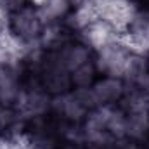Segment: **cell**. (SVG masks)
I'll return each instance as SVG.
<instances>
[{
  "instance_id": "obj_1",
  "label": "cell",
  "mask_w": 149,
  "mask_h": 149,
  "mask_svg": "<svg viewBox=\"0 0 149 149\" xmlns=\"http://www.w3.org/2000/svg\"><path fill=\"white\" fill-rule=\"evenodd\" d=\"M45 24H47V21L40 14L37 5L30 3V5L10 14L9 30L14 37H17L28 47V56H30L35 50H38V47H42L40 38H42Z\"/></svg>"
},
{
  "instance_id": "obj_2",
  "label": "cell",
  "mask_w": 149,
  "mask_h": 149,
  "mask_svg": "<svg viewBox=\"0 0 149 149\" xmlns=\"http://www.w3.org/2000/svg\"><path fill=\"white\" fill-rule=\"evenodd\" d=\"M52 108V97L45 88H28L21 90L14 102V111L23 118H40Z\"/></svg>"
},
{
  "instance_id": "obj_3",
  "label": "cell",
  "mask_w": 149,
  "mask_h": 149,
  "mask_svg": "<svg viewBox=\"0 0 149 149\" xmlns=\"http://www.w3.org/2000/svg\"><path fill=\"white\" fill-rule=\"evenodd\" d=\"M42 87H43L45 92L50 94L52 97L70 92V87H71L70 71H66L63 66H59L54 59L49 57V61L45 63V68H43Z\"/></svg>"
},
{
  "instance_id": "obj_4",
  "label": "cell",
  "mask_w": 149,
  "mask_h": 149,
  "mask_svg": "<svg viewBox=\"0 0 149 149\" xmlns=\"http://www.w3.org/2000/svg\"><path fill=\"white\" fill-rule=\"evenodd\" d=\"M52 109L57 114H61L64 120L73 121V123L83 120L85 114H88L87 106L81 102V99L76 94V90H70L66 94L52 97Z\"/></svg>"
},
{
  "instance_id": "obj_5",
  "label": "cell",
  "mask_w": 149,
  "mask_h": 149,
  "mask_svg": "<svg viewBox=\"0 0 149 149\" xmlns=\"http://www.w3.org/2000/svg\"><path fill=\"white\" fill-rule=\"evenodd\" d=\"M40 14L47 23H57L71 10V0H33Z\"/></svg>"
},
{
  "instance_id": "obj_6",
  "label": "cell",
  "mask_w": 149,
  "mask_h": 149,
  "mask_svg": "<svg viewBox=\"0 0 149 149\" xmlns=\"http://www.w3.org/2000/svg\"><path fill=\"white\" fill-rule=\"evenodd\" d=\"M127 116V139L141 141L149 132V111H128Z\"/></svg>"
},
{
  "instance_id": "obj_7",
  "label": "cell",
  "mask_w": 149,
  "mask_h": 149,
  "mask_svg": "<svg viewBox=\"0 0 149 149\" xmlns=\"http://www.w3.org/2000/svg\"><path fill=\"white\" fill-rule=\"evenodd\" d=\"M95 64L94 61L90 63H85L83 66L76 68L70 73V78H71V85L74 88H85V87H90L94 83V78H95Z\"/></svg>"
},
{
  "instance_id": "obj_8",
  "label": "cell",
  "mask_w": 149,
  "mask_h": 149,
  "mask_svg": "<svg viewBox=\"0 0 149 149\" xmlns=\"http://www.w3.org/2000/svg\"><path fill=\"white\" fill-rule=\"evenodd\" d=\"M3 2H5V5H7L10 14L19 10V9H23V7H26V5H30V3H33V0H3Z\"/></svg>"
},
{
  "instance_id": "obj_9",
  "label": "cell",
  "mask_w": 149,
  "mask_h": 149,
  "mask_svg": "<svg viewBox=\"0 0 149 149\" xmlns=\"http://www.w3.org/2000/svg\"><path fill=\"white\" fill-rule=\"evenodd\" d=\"M146 57H148V63H149V52H148V56H146Z\"/></svg>"
}]
</instances>
